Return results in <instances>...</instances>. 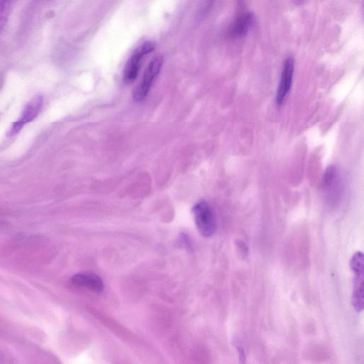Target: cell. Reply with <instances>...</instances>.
Masks as SVG:
<instances>
[{
  "instance_id": "3957f363",
  "label": "cell",
  "mask_w": 364,
  "mask_h": 364,
  "mask_svg": "<svg viewBox=\"0 0 364 364\" xmlns=\"http://www.w3.org/2000/svg\"><path fill=\"white\" fill-rule=\"evenodd\" d=\"M155 48L151 42H147L139 46L134 52V54L128 60L124 69V81L131 83L136 80L145 56L151 53Z\"/></svg>"
},
{
  "instance_id": "7a4b0ae2",
  "label": "cell",
  "mask_w": 364,
  "mask_h": 364,
  "mask_svg": "<svg viewBox=\"0 0 364 364\" xmlns=\"http://www.w3.org/2000/svg\"><path fill=\"white\" fill-rule=\"evenodd\" d=\"M163 65V57L158 56L154 58L149 64L143 80L134 91V99L136 102L144 100L152 88V86L159 75Z\"/></svg>"
},
{
  "instance_id": "9c48e42d",
  "label": "cell",
  "mask_w": 364,
  "mask_h": 364,
  "mask_svg": "<svg viewBox=\"0 0 364 364\" xmlns=\"http://www.w3.org/2000/svg\"><path fill=\"white\" fill-rule=\"evenodd\" d=\"M354 289L352 293V305L357 313L363 309L364 289H363V271L354 272Z\"/></svg>"
},
{
  "instance_id": "5b68a950",
  "label": "cell",
  "mask_w": 364,
  "mask_h": 364,
  "mask_svg": "<svg viewBox=\"0 0 364 364\" xmlns=\"http://www.w3.org/2000/svg\"><path fill=\"white\" fill-rule=\"evenodd\" d=\"M44 98L41 95H36L25 106L19 119L15 122L10 131V136L17 134L24 125L33 121L39 114L43 107Z\"/></svg>"
},
{
  "instance_id": "7c38bea8",
  "label": "cell",
  "mask_w": 364,
  "mask_h": 364,
  "mask_svg": "<svg viewBox=\"0 0 364 364\" xmlns=\"http://www.w3.org/2000/svg\"><path fill=\"white\" fill-rule=\"evenodd\" d=\"M300 1H302V0H300Z\"/></svg>"
},
{
  "instance_id": "ba28073f",
  "label": "cell",
  "mask_w": 364,
  "mask_h": 364,
  "mask_svg": "<svg viewBox=\"0 0 364 364\" xmlns=\"http://www.w3.org/2000/svg\"><path fill=\"white\" fill-rule=\"evenodd\" d=\"M322 186L326 192L331 193L340 192V188H343L340 172L335 166L331 165L325 170L322 179Z\"/></svg>"
},
{
  "instance_id": "277c9868",
  "label": "cell",
  "mask_w": 364,
  "mask_h": 364,
  "mask_svg": "<svg viewBox=\"0 0 364 364\" xmlns=\"http://www.w3.org/2000/svg\"><path fill=\"white\" fill-rule=\"evenodd\" d=\"M294 71L295 60L292 56H289L283 62L280 80L276 92L275 101L278 107L282 105L291 90Z\"/></svg>"
},
{
  "instance_id": "8fae6325",
  "label": "cell",
  "mask_w": 364,
  "mask_h": 364,
  "mask_svg": "<svg viewBox=\"0 0 364 364\" xmlns=\"http://www.w3.org/2000/svg\"><path fill=\"white\" fill-rule=\"evenodd\" d=\"M215 1V0H207V3H206V5L205 6L203 12H206L207 11H209L210 8L214 4Z\"/></svg>"
},
{
  "instance_id": "30bf717a",
  "label": "cell",
  "mask_w": 364,
  "mask_h": 364,
  "mask_svg": "<svg viewBox=\"0 0 364 364\" xmlns=\"http://www.w3.org/2000/svg\"><path fill=\"white\" fill-rule=\"evenodd\" d=\"M11 0H0V35L5 30L10 11Z\"/></svg>"
},
{
  "instance_id": "8992f818",
  "label": "cell",
  "mask_w": 364,
  "mask_h": 364,
  "mask_svg": "<svg viewBox=\"0 0 364 364\" xmlns=\"http://www.w3.org/2000/svg\"><path fill=\"white\" fill-rule=\"evenodd\" d=\"M253 24V15L249 12L243 13L231 24L228 36L232 39L244 37L252 28Z\"/></svg>"
},
{
  "instance_id": "6da1fadb",
  "label": "cell",
  "mask_w": 364,
  "mask_h": 364,
  "mask_svg": "<svg viewBox=\"0 0 364 364\" xmlns=\"http://www.w3.org/2000/svg\"><path fill=\"white\" fill-rule=\"evenodd\" d=\"M192 212L201 235L206 238L212 237L216 231L217 225L210 204L201 200L194 205Z\"/></svg>"
},
{
  "instance_id": "52a82bcc",
  "label": "cell",
  "mask_w": 364,
  "mask_h": 364,
  "mask_svg": "<svg viewBox=\"0 0 364 364\" xmlns=\"http://www.w3.org/2000/svg\"><path fill=\"white\" fill-rule=\"evenodd\" d=\"M71 282L75 285L81 286L95 293H100L104 289L102 280L93 274H76L72 277Z\"/></svg>"
}]
</instances>
